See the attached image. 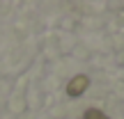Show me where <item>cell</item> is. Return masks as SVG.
Segmentation results:
<instances>
[{
  "mask_svg": "<svg viewBox=\"0 0 124 119\" xmlns=\"http://www.w3.org/2000/svg\"><path fill=\"white\" fill-rule=\"evenodd\" d=\"M83 119H110L108 115H103L101 110H97V108H90V110H85Z\"/></svg>",
  "mask_w": 124,
  "mask_h": 119,
  "instance_id": "7a4b0ae2",
  "label": "cell"
},
{
  "mask_svg": "<svg viewBox=\"0 0 124 119\" xmlns=\"http://www.w3.org/2000/svg\"><path fill=\"white\" fill-rule=\"evenodd\" d=\"M87 87H90V78L83 76V73H78V76H74V78L67 83V94L76 98V96H80V94H85Z\"/></svg>",
  "mask_w": 124,
  "mask_h": 119,
  "instance_id": "6da1fadb",
  "label": "cell"
}]
</instances>
